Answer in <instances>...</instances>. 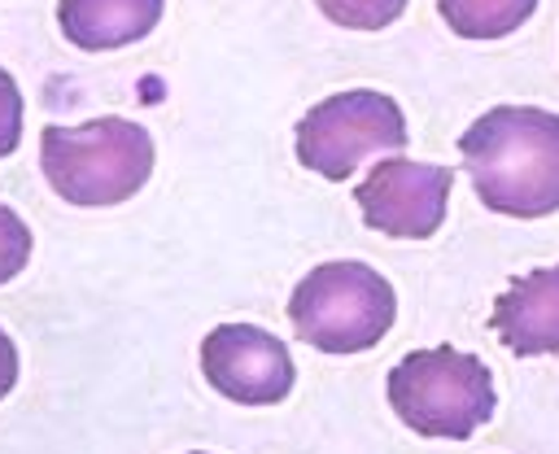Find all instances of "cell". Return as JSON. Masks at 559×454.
I'll use <instances>...</instances> for the list:
<instances>
[{"label":"cell","mask_w":559,"mask_h":454,"mask_svg":"<svg viewBox=\"0 0 559 454\" xmlns=\"http://www.w3.org/2000/svg\"><path fill=\"white\" fill-rule=\"evenodd\" d=\"M485 210L546 218L559 210V113L537 105H493L459 140Z\"/></svg>","instance_id":"6da1fadb"},{"label":"cell","mask_w":559,"mask_h":454,"mask_svg":"<svg viewBox=\"0 0 559 454\" xmlns=\"http://www.w3.org/2000/svg\"><path fill=\"white\" fill-rule=\"evenodd\" d=\"M39 166L52 192L70 205H122L153 175V135L140 122L114 113L83 127H44Z\"/></svg>","instance_id":"7a4b0ae2"},{"label":"cell","mask_w":559,"mask_h":454,"mask_svg":"<svg viewBox=\"0 0 559 454\" xmlns=\"http://www.w3.org/2000/svg\"><path fill=\"white\" fill-rule=\"evenodd\" d=\"M397 319L393 284L354 258L323 262L297 279L288 297V323L297 340L323 354H362L389 336Z\"/></svg>","instance_id":"3957f363"},{"label":"cell","mask_w":559,"mask_h":454,"mask_svg":"<svg viewBox=\"0 0 559 454\" xmlns=\"http://www.w3.org/2000/svg\"><path fill=\"white\" fill-rule=\"evenodd\" d=\"M389 406L419 437L467 441L480 423L493 419L498 389L493 371L454 345L411 349L389 371Z\"/></svg>","instance_id":"277c9868"},{"label":"cell","mask_w":559,"mask_h":454,"mask_svg":"<svg viewBox=\"0 0 559 454\" xmlns=\"http://www.w3.org/2000/svg\"><path fill=\"white\" fill-rule=\"evenodd\" d=\"M406 148V118L393 96L371 87L336 92L310 105L297 122V162L332 183L349 179L371 153Z\"/></svg>","instance_id":"5b68a950"},{"label":"cell","mask_w":559,"mask_h":454,"mask_svg":"<svg viewBox=\"0 0 559 454\" xmlns=\"http://www.w3.org/2000/svg\"><path fill=\"white\" fill-rule=\"evenodd\" d=\"M450 188H454L450 166L384 157L354 188V201L371 231H384L393 240H428L445 218Z\"/></svg>","instance_id":"8992f818"},{"label":"cell","mask_w":559,"mask_h":454,"mask_svg":"<svg viewBox=\"0 0 559 454\" xmlns=\"http://www.w3.org/2000/svg\"><path fill=\"white\" fill-rule=\"evenodd\" d=\"M201 371L214 393L240 406H275L297 380L288 345L253 323H218L201 340Z\"/></svg>","instance_id":"52a82bcc"},{"label":"cell","mask_w":559,"mask_h":454,"mask_svg":"<svg viewBox=\"0 0 559 454\" xmlns=\"http://www.w3.org/2000/svg\"><path fill=\"white\" fill-rule=\"evenodd\" d=\"M489 327L515 358L555 354L559 349V266H537L515 275L507 292H498Z\"/></svg>","instance_id":"ba28073f"},{"label":"cell","mask_w":559,"mask_h":454,"mask_svg":"<svg viewBox=\"0 0 559 454\" xmlns=\"http://www.w3.org/2000/svg\"><path fill=\"white\" fill-rule=\"evenodd\" d=\"M166 0H57V26L74 48L109 52L144 39Z\"/></svg>","instance_id":"9c48e42d"},{"label":"cell","mask_w":559,"mask_h":454,"mask_svg":"<svg viewBox=\"0 0 559 454\" xmlns=\"http://www.w3.org/2000/svg\"><path fill=\"white\" fill-rule=\"evenodd\" d=\"M437 9L463 39H502L533 17L537 0H437Z\"/></svg>","instance_id":"30bf717a"},{"label":"cell","mask_w":559,"mask_h":454,"mask_svg":"<svg viewBox=\"0 0 559 454\" xmlns=\"http://www.w3.org/2000/svg\"><path fill=\"white\" fill-rule=\"evenodd\" d=\"M319 13L345 31H384L402 17L406 0H314Z\"/></svg>","instance_id":"8fae6325"},{"label":"cell","mask_w":559,"mask_h":454,"mask_svg":"<svg viewBox=\"0 0 559 454\" xmlns=\"http://www.w3.org/2000/svg\"><path fill=\"white\" fill-rule=\"evenodd\" d=\"M26 262H31V227L9 205H0V284L22 275Z\"/></svg>","instance_id":"7c38bea8"},{"label":"cell","mask_w":559,"mask_h":454,"mask_svg":"<svg viewBox=\"0 0 559 454\" xmlns=\"http://www.w3.org/2000/svg\"><path fill=\"white\" fill-rule=\"evenodd\" d=\"M22 140V87L0 65V157H9Z\"/></svg>","instance_id":"4fadbf2b"},{"label":"cell","mask_w":559,"mask_h":454,"mask_svg":"<svg viewBox=\"0 0 559 454\" xmlns=\"http://www.w3.org/2000/svg\"><path fill=\"white\" fill-rule=\"evenodd\" d=\"M13 384H17V345H13V336L0 327V402L13 393Z\"/></svg>","instance_id":"5bb4252c"}]
</instances>
